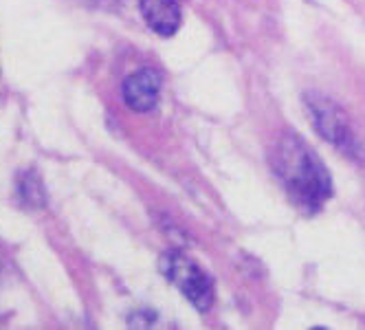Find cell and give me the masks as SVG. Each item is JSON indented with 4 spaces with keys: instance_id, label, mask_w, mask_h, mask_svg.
I'll use <instances>...</instances> for the list:
<instances>
[{
    "instance_id": "6da1fadb",
    "label": "cell",
    "mask_w": 365,
    "mask_h": 330,
    "mask_svg": "<svg viewBox=\"0 0 365 330\" xmlns=\"http://www.w3.org/2000/svg\"><path fill=\"white\" fill-rule=\"evenodd\" d=\"M273 170L295 207L304 214H317L332 196V183L326 165L304 143V139L293 133H284L277 139Z\"/></svg>"
},
{
    "instance_id": "7a4b0ae2",
    "label": "cell",
    "mask_w": 365,
    "mask_h": 330,
    "mask_svg": "<svg viewBox=\"0 0 365 330\" xmlns=\"http://www.w3.org/2000/svg\"><path fill=\"white\" fill-rule=\"evenodd\" d=\"M306 110L312 119V125L315 130L330 141L334 148H339L344 155L361 161L363 157V148L359 143V139L352 133V125L348 115L344 113V108L334 104V101L326 95L319 93H308L306 95Z\"/></svg>"
},
{
    "instance_id": "3957f363",
    "label": "cell",
    "mask_w": 365,
    "mask_h": 330,
    "mask_svg": "<svg viewBox=\"0 0 365 330\" xmlns=\"http://www.w3.org/2000/svg\"><path fill=\"white\" fill-rule=\"evenodd\" d=\"M163 275L185 295V299L200 313L210 311L214 304V282L192 258L178 251H168L159 262Z\"/></svg>"
},
{
    "instance_id": "277c9868",
    "label": "cell",
    "mask_w": 365,
    "mask_h": 330,
    "mask_svg": "<svg viewBox=\"0 0 365 330\" xmlns=\"http://www.w3.org/2000/svg\"><path fill=\"white\" fill-rule=\"evenodd\" d=\"M159 93H161V78L152 68H141L133 75H128L121 86L125 106L135 113L154 110V106L159 104Z\"/></svg>"
},
{
    "instance_id": "5b68a950",
    "label": "cell",
    "mask_w": 365,
    "mask_h": 330,
    "mask_svg": "<svg viewBox=\"0 0 365 330\" xmlns=\"http://www.w3.org/2000/svg\"><path fill=\"white\" fill-rule=\"evenodd\" d=\"M139 9L148 27L163 38H170L180 27V7L176 0H139Z\"/></svg>"
},
{
    "instance_id": "8992f818",
    "label": "cell",
    "mask_w": 365,
    "mask_h": 330,
    "mask_svg": "<svg viewBox=\"0 0 365 330\" xmlns=\"http://www.w3.org/2000/svg\"><path fill=\"white\" fill-rule=\"evenodd\" d=\"M18 194L20 198L27 202L31 207H42L46 202V192H44V185L40 181V176L29 170V172H22L20 179H18Z\"/></svg>"
}]
</instances>
